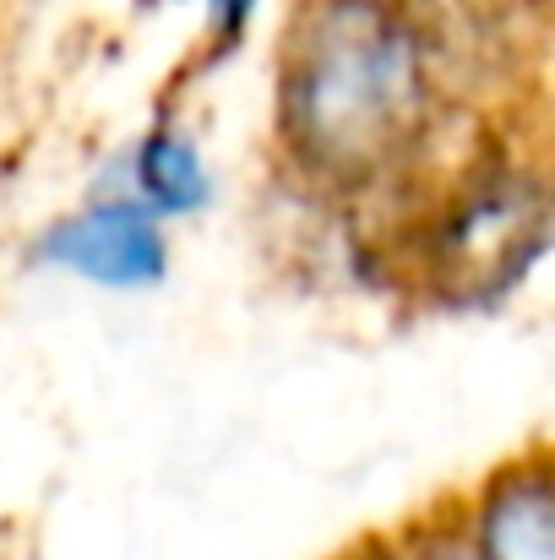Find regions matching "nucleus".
Returning a JSON list of instances; mask_svg holds the SVG:
<instances>
[{
  "label": "nucleus",
  "mask_w": 555,
  "mask_h": 560,
  "mask_svg": "<svg viewBox=\"0 0 555 560\" xmlns=\"http://www.w3.org/2000/svg\"><path fill=\"white\" fill-rule=\"evenodd\" d=\"M496 0H294L273 55V159L316 207L386 212L507 77ZM518 77V71H512Z\"/></svg>",
  "instance_id": "1"
},
{
  "label": "nucleus",
  "mask_w": 555,
  "mask_h": 560,
  "mask_svg": "<svg viewBox=\"0 0 555 560\" xmlns=\"http://www.w3.org/2000/svg\"><path fill=\"white\" fill-rule=\"evenodd\" d=\"M392 294L436 311L512 305L555 245V196L545 142L518 109L474 126L419 186L375 212Z\"/></svg>",
  "instance_id": "2"
},
{
  "label": "nucleus",
  "mask_w": 555,
  "mask_h": 560,
  "mask_svg": "<svg viewBox=\"0 0 555 560\" xmlns=\"http://www.w3.org/2000/svg\"><path fill=\"white\" fill-rule=\"evenodd\" d=\"M27 267L99 294H148L175 267V229L131 196L93 186L27 240Z\"/></svg>",
  "instance_id": "3"
},
{
  "label": "nucleus",
  "mask_w": 555,
  "mask_h": 560,
  "mask_svg": "<svg viewBox=\"0 0 555 560\" xmlns=\"http://www.w3.org/2000/svg\"><path fill=\"white\" fill-rule=\"evenodd\" d=\"M458 545L474 560H555V468L545 446L479 474L463 495L441 501Z\"/></svg>",
  "instance_id": "4"
},
{
  "label": "nucleus",
  "mask_w": 555,
  "mask_h": 560,
  "mask_svg": "<svg viewBox=\"0 0 555 560\" xmlns=\"http://www.w3.org/2000/svg\"><path fill=\"white\" fill-rule=\"evenodd\" d=\"M109 190L131 196L137 207H148L159 223H185L201 218L218 196V170L196 137V126L181 120L175 109L153 115L120 153H115V180Z\"/></svg>",
  "instance_id": "5"
},
{
  "label": "nucleus",
  "mask_w": 555,
  "mask_h": 560,
  "mask_svg": "<svg viewBox=\"0 0 555 560\" xmlns=\"http://www.w3.org/2000/svg\"><path fill=\"white\" fill-rule=\"evenodd\" d=\"M142 5H153V11L196 5V11H201V33H207L212 55L240 49V38L251 33V22H256V11H262V0H142Z\"/></svg>",
  "instance_id": "6"
},
{
  "label": "nucleus",
  "mask_w": 555,
  "mask_h": 560,
  "mask_svg": "<svg viewBox=\"0 0 555 560\" xmlns=\"http://www.w3.org/2000/svg\"><path fill=\"white\" fill-rule=\"evenodd\" d=\"M333 560H430V556H425V534H419V523H408V528H392V534H370V539H360V545L338 550Z\"/></svg>",
  "instance_id": "7"
},
{
  "label": "nucleus",
  "mask_w": 555,
  "mask_h": 560,
  "mask_svg": "<svg viewBox=\"0 0 555 560\" xmlns=\"http://www.w3.org/2000/svg\"><path fill=\"white\" fill-rule=\"evenodd\" d=\"M419 534H425V556L430 560H474L463 545H458V534H452V523H447L441 506H436L430 517H419Z\"/></svg>",
  "instance_id": "8"
}]
</instances>
